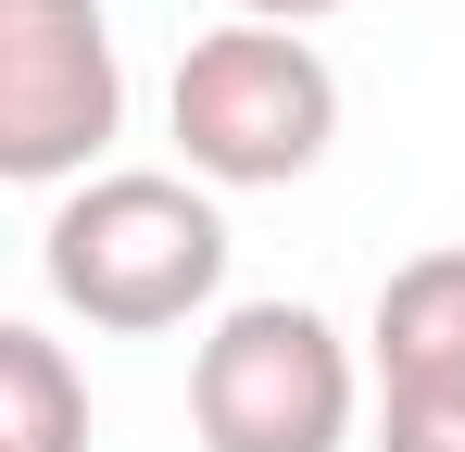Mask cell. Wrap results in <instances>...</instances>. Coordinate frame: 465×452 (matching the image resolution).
<instances>
[{"label":"cell","instance_id":"6","mask_svg":"<svg viewBox=\"0 0 465 452\" xmlns=\"http://www.w3.org/2000/svg\"><path fill=\"white\" fill-rule=\"evenodd\" d=\"M0 452H88V377L64 339L0 314Z\"/></svg>","mask_w":465,"mask_h":452},{"label":"cell","instance_id":"3","mask_svg":"<svg viewBox=\"0 0 465 452\" xmlns=\"http://www.w3.org/2000/svg\"><path fill=\"white\" fill-rule=\"evenodd\" d=\"M365 415V365L314 301H227L189 352L202 452H340Z\"/></svg>","mask_w":465,"mask_h":452},{"label":"cell","instance_id":"2","mask_svg":"<svg viewBox=\"0 0 465 452\" xmlns=\"http://www.w3.org/2000/svg\"><path fill=\"white\" fill-rule=\"evenodd\" d=\"M163 126H176V176H202V189H290L340 139V75H327L314 38L227 13L176 51Z\"/></svg>","mask_w":465,"mask_h":452},{"label":"cell","instance_id":"4","mask_svg":"<svg viewBox=\"0 0 465 452\" xmlns=\"http://www.w3.org/2000/svg\"><path fill=\"white\" fill-rule=\"evenodd\" d=\"M126 126L101 0H0V189H76Z\"/></svg>","mask_w":465,"mask_h":452},{"label":"cell","instance_id":"5","mask_svg":"<svg viewBox=\"0 0 465 452\" xmlns=\"http://www.w3.org/2000/svg\"><path fill=\"white\" fill-rule=\"evenodd\" d=\"M365 352H378V389L465 377V239H440V251H415V264L378 277V327H365Z\"/></svg>","mask_w":465,"mask_h":452},{"label":"cell","instance_id":"7","mask_svg":"<svg viewBox=\"0 0 465 452\" xmlns=\"http://www.w3.org/2000/svg\"><path fill=\"white\" fill-rule=\"evenodd\" d=\"M378 452H465V377L378 389Z\"/></svg>","mask_w":465,"mask_h":452},{"label":"cell","instance_id":"1","mask_svg":"<svg viewBox=\"0 0 465 452\" xmlns=\"http://www.w3.org/2000/svg\"><path fill=\"white\" fill-rule=\"evenodd\" d=\"M38 277H51V301L76 327L163 339L189 314H227V214L176 163H101V176H76L51 201Z\"/></svg>","mask_w":465,"mask_h":452},{"label":"cell","instance_id":"8","mask_svg":"<svg viewBox=\"0 0 465 452\" xmlns=\"http://www.w3.org/2000/svg\"><path fill=\"white\" fill-rule=\"evenodd\" d=\"M239 25H290V38H302V25H327V13H340V0H227Z\"/></svg>","mask_w":465,"mask_h":452}]
</instances>
